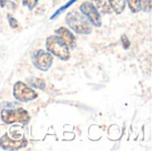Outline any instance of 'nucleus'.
Returning <instances> with one entry per match:
<instances>
[{"label": "nucleus", "instance_id": "13", "mask_svg": "<svg viewBox=\"0 0 152 151\" xmlns=\"http://www.w3.org/2000/svg\"><path fill=\"white\" fill-rule=\"evenodd\" d=\"M76 1H77V0H69V2H68V3H67L66 4H65V5H63L62 7H61L60 9H58V10L56 11V12H55V13H54L53 15H52V16H51V18H50V19H51V20H53V19H54L55 17H57V16H58V15H59L60 13H61V12H63V11H64L65 9H67L68 7H69V6H70V5L72 4H74V3H75Z\"/></svg>", "mask_w": 152, "mask_h": 151}, {"label": "nucleus", "instance_id": "3", "mask_svg": "<svg viewBox=\"0 0 152 151\" xmlns=\"http://www.w3.org/2000/svg\"><path fill=\"white\" fill-rule=\"evenodd\" d=\"M1 118L3 122L5 124H13V123H21L22 125H27L29 120L30 117L28 113L21 108L17 109H4L1 112Z\"/></svg>", "mask_w": 152, "mask_h": 151}, {"label": "nucleus", "instance_id": "1", "mask_svg": "<svg viewBox=\"0 0 152 151\" xmlns=\"http://www.w3.org/2000/svg\"><path fill=\"white\" fill-rule=\"evenodd\" d=\"M66 23L77 34H90L92 26L86 17L77 11L69 12L66 16Z\"/></svg>", "mask_w": 152, "mask_h": 151}, {"label": "nucleus", "instance_id": "10", "mask_svg": "<svg viewBox=\"0 0 152 151\" xmlns=\"http://www.w3.org/2000/svg\"><path fill=\"white\" fill-rule=\"evenodd\" d=\"M108 1L111 9H113V11L116 13L120 14L121 12H124L126 8V0H108Z\"/></svg>", "mask_w": 152, "mask_h": 151}, {"label": "nucleus", "instance_id": "17", "mask_svg": "<svg viewBox=\"0 0 152 151\" xmlns=\"http://www.w3.org/2000/svg\"><path fill=\"white\" fill-rule=\"evenodd\" d=\"M121 39H122V43H123L124 48L125 49H128V47L130 46V41L128 40L127 36L126 35H124V36H122V38Z\"/></svg>", "mask_w": 152, "mask_h": 151}, {"label": "nucleus", "instance_id": "2", "mask_svg": "<svg viewBox=\"0 0 152 151\" xmlns=\"http://www.w3.org/2000/svg\"><path fill=\"white\" fill-rule=\"evenodd\" d=\"M46 49L49 53L58 57L61 61H67L70 58L69 46L58 36H50L46 39Z\"/></svg>", "mask_w": 152, "mask_h": 151}, {"label": "nucleus", "instance_id": "18", "mask_svg": "<svg viewBox=\"0 0 152 151\" xmlns=\"http://www.w3.org/2000/svg\"><path fill=\"white\" fill-rule=\"evenodd\" d=\"M6 2H7V0H0V6L1 7H4Z\"/></svg>", "mask_w": 152, "mask_h": 151}, {"label": "nucleus", "instance_id": "16", "mask_svg": "<svg viewBox=\"0 0 152 151\" xmlns=\"http://www.w3.org/2000/svg\"><path fill=\"white\" fill-rule=\"evenodd\" d=\"M8 20H9V24H10V26H11L12 28H18V27H19V23H18V21H17L13 17H12V16H9V15H8Z\"/></svg>", "mask_w": 152, "mask_h": 151}, {"label": "nucleus", "instance_id": "4", "mask_svg": "<svg viewBox=\"0 0 152 151\" xmlns=\"http://www.w3.org/2000/svg\"><path fill=\"white\" fill-rule=\"evenodd\" d=\"M32 62L36 68L42 71L48 70L53 61V55L44 50H37L31 56Z\"/></svg>", "mask_w": 152, "mask_h": 151}, {"label": "nucleus", "instance_id": "14", "mask_svg": "<svg viewBox=\"0 0 152 151\" xmlns=\"http://www.w3.org/2000/svg\"><path fill=\"white\" fill-rule=\"evenodd\" d=\"M141 6L144 12H150L151 11V0H141Z\"/></svg>", "mask_w": 152, "mask_h": 151}, {"label": "nucleus", "instance_id": "8", "mask_svg": "<svg viewBox=\"0 0 152 151\" xmlns=\"http://www.w3.org/2000/svg\"><path fill=\"white\" fill-rule=\"evenodd\" d=\"M55 33L57 34L58 36H60L66 43V44L70 48L76 47V37L67 28L60 27L59 28L55 30Z\"/></svg>", "mask_w": 152, "mask_h": 151}, {"label": "nucleus", "instance_id": "15", "mask_svg": "<svg viewBox=\"0 0 152 151\" xmlns=\"http://www.w3.org/2000/svg\"><path fill=\"white\" fill-rule=\"evenodd\" d=\"M38 0H22V4L25 6H28L29 10L34 9V7L37 4Z\"/></svg>", "mask_w": 152, "mask_h": 151}, {"label": "nucleus", "instance_id": "5", "mask_svg": "<svg viewBox=\"0 0 152 151\" xmlns=\"http://www.w3.org/2000/svg\"><path fill=\"white\" fill-rule=\"evenodd\" d=\"M13 96L16 100L23 102L32 101L37 97V93L28 87L24 83L19 81L13 86Z\"/></svg>", "mask_w": 152, "mask_h": 151}, {"label": "nucleus", "instance_id": "7", "mask_svg": "<svg viewBox=\"0 0 152 151\" xmlns=\"http://www.w3.org/2000/svg\"><path fill=\"white\" fill-rule=\"evenodd\" d=\"M27 144H28V142L25 140V138L19 140V141H13V140L9 138L7 133H5L0 139L1 148L4 150H16L26 147Z\"/></svg>", "mask_w": 152, "mask_h": 151}, {"label": "nucleus", "instance_id": "11", "mask_svg": "<svg viewBox=\"0 0 152 151\" xmlns=\"http://www.w3.org/2000/svg\"><path fill=\"white\" fill-rule=\"evenodd\" d=\"M28 84L35 87V88H38L40 90H44L45 87V82L41 79V78H37V77H29L27 79Z\"/></svg>", "mask_w": 152, "mask_h": 151}, {"label": "nucleus", "instance_id": "6", "mask_svg": "<svg viewBox=\"0 0 152 151\" xmlns=\"http://www.w3.org/2000/svg\"><path fill=\"white\" fill-rule=\"evenodd\" d=\"M80 11L84 15H86L90 23L96 27H101L102 26V20H101V15L98 12V10L94 6V4L88 1H85L84 3L81 4L79 7Z\"/></svg>", "mask_w": 152, "mask_h": 151}, {"label": "nucleus", "instance_id": "9", "mask_svg": "<svg viewBox=\"0 0 152 151\" xmlns=\"http://www.w3.org/2000/svg\"><path fill=\"white\" fill-rule=\"evenodd\" d=\"M92 4L99 12L102 13L111 12V7L108 0H92Z\"/></svg>", "mask_w": 152, "mask_h": 151}, {"label": "nucleus", "instance_id": "12", "mask_svg": "<svg viewBox=\"0 0 152 151\" xmlns=\"http://www.w3.org/2000/svg\"><path fill=\"white\" fill-rule=\"evenodd\" d=\"M129 5L130 10L133 12H138L141 11L142 6H141V0H126Z\"/></svg>", "mask_w": 152, "mask_h": 151}]
</instances>
